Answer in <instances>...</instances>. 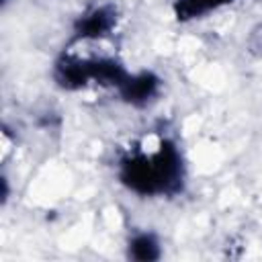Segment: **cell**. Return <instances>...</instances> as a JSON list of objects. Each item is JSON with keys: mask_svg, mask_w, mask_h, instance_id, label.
Returning <instances> with one entry per match:
<instances>
[{"mask_svg": "<svg viewBox=\"0 0 262 262\" xmlns=\"http://www.w3.org/2000/svg\"><path fill=\"white\" fill-rule=\"evenodd\" d=\"M133 250H135V254H137L139 258H154V256H156V252H154V244H151L147 237L135 242Z\"/></svg>", "mask_w": 262, "mask_h": 262, "instance_id": "obj_1", "label": "cell"}]
</instances>
